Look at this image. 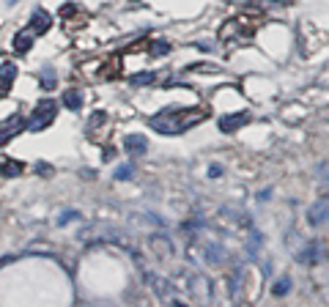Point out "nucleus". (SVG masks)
I'll list each match as a JSON object with an SVG mask.
<instances>
[{"label": "nucleus", "mask_w": 329, "mask_h": 307, "mask_svg": "<svg viewBox=\"0 0 329 307\" xmlns=\"http://www.w3.org/2000/svg\"><path fill=\"white\" fill-rule=\"evenodd\" d=\"M33 38H36V33L30 28L28 30H20V33L14 36V50H17L20 55H25L30 50V44H33Z\"/></svg>", "instance_id": "9d476101"}, {"label": "nucleus", "mask_w": 329, "mask_h": 307, "mask_svg": "<svg viewBox=\"0 0 329 307\" xmlns=\"http://www.w3.org/2000/svg\"><path fill=\"white\" fill-rule=\"evenodd\" d=\"M104 118H107V115H104V113H96V115L91 118V127H96V124H102Z\"/></svg>", "instance_id": "412c9836"}, {"label": "nucleus", "mask_w": 329, "mask_h": 307, "mask_svg": "<svg viewBox=\"0 0 329 307\" xmlns=\"http://www.w3.org/2000/svg\"><path fill=\"white\" fill-rule=\"evenodd\" d=\"M124 148H126V154H132V156H143L148 151V140L143 135H126L124 137Z\"/></svg>", "instance_id": "1a4fd4ad"}, {"label": "nucleus", "mask_w": 329, "mask_h": 307, "mask_svg": "<svg viewBox=\"0 0 329 307\" xmlns=\"http://www.w3.org/2000/svg\"><path fill=\"white\" fill-rule=\"evenodd\" d=\"M250 113L247 110H242V113H236V115H225V118H220V132H225V135H230V132H236V129H242L244 124H250Z\"/></svg>", "instance_id": "20e7f679"}, {"label": "nucleus", "mask_w": 329, "mask_h": 307, "mask_svg": "<svg viewBox=\"0 0 329 307\" xmlns=\"http://www.w3.org/2000/svg\"><path fill=\"white\" fill-rule=\"evenodd\" d=\"M55 115H58V105H55V99H42L36 105L33 115H30V121L25 124V129L28 132H42V129H47L55 121Z\"/></svg>", "instance_id": "f03ea898"}, {"label": "nucleus", "mask_w": 329, "mask_h": 307, "mask_svg": "<svg viewBox=\"0 0 329 307\" xmlns=\"http://www.w3.org/2000/svg\"><path fill=\"white\" fill-rule=\"evenodd\" d=\"M154 80H157V74H154V72H138V74H132V77H129V83H132V85H151Z\"/></svg>", "instance_id": "4468645a"}, {"label": "nucleus", "mask_w": 329, "mask_h": 307, "mask_svg": "<svg viewBox=\"0 0 329 307\" xmlns=\"http://www.w3.org/2000/svg\"><path fill=\"white\" fill-rule=\"evenodd\" d=\"M167 52H170V44L157 42V47H154V55H167Z\"/></svg>", "instance_id": "aec40b11"}, {"label": "nucleus", "mask_w": 329, "mask_h": 307, "mask_svg": "<svg viewBox=\"0 0 329 307\" xmlns=\"http://www.w3.org/2000/svg\"><path fill=\"white\" fill-rule=\"evenodd\" d=\"M25 129V121H22V115H14V118H9V121L0 127V146L3 143H9V140L14 137V135H20V132Z\"/></svg>", "instance_id": "0eeeda50"}, {"label": "nucleus", "mask_w": 329, "mask_h": 307, "mask_svg": "<svg viewBox=\"0 0 329 307\" xmlns=\"http://www.w3.org/2000/svg\"><path fill=\"white\" fill-rule=\"evenodd\" d=\"M321 258H324V247H321L318 241H310L304 250H299V253H296V261H299L302 266H316Z\"/></svg>", "instance_id": "7ed1b4c3"}, {"label": "nucleus", "mask_w": 329, "mask_h": 307, "mask_svg": "<svg viewBox=\"0 0 329 307\" xmlns=\"http://www.w3.org/2000/svg\"><path fill=\"white\" fill-rule=\"evenodd\" d=\"M220 176H222V165L211 162V165H208V178H220Z\"/></svg>", "instance_id": "6ab92c4d"}, {"label": "nucleus", "mask_w": 329, "mask_h": 307, "mask_svg": "<svg viewBox=\"0 0 329 307\" xmlns=\"http://www.w3.org/2000/svg\"><path fill=\"white\" fill-rule=\"evenodd\" d=\"M50 25H52V17H50L44 9H36L33 14H30V30H33L36 36L47 33V30H50Z\"/></svg>", "instance_id": "6e6552de"}, {"label": "nucleus", "mask_w": 329, "mask_h": 307, "mask_svg": "<svg viewBox=\"0 0 329 307\" xmlns=\"http://www.w3.org/2000/svg\"><path fill=\"white\" fill-rule=\"evenodd\" d=\"M0 176H3V178H17V176H22V162H11V159L0 162Z\"/></svg>", "instance_id": "9b49d317"}, {"label": "nucleus", "mask_w": 329, "mask_h": 307, "mask_svg": "<svg viewBox=\"0 0 329 307\" xmlns=\"http://www.w3.org/2000/svg\"><path fill=\"white\" fill-rule=\"evenodd\" d=\"M71 219H80V211H74V209H71V211H63V214H61V219H58V225L63 228V225H69Z\"/></svg>", "instance_id": "a211bd4d"}, {"label": "nucleus", "mask_w": 329, "mask_h": 307, "mask_svg": "<svg viewBox=\"0 0 329 307\" xmlns=\"http://www.w3.org/2000/svg\"><path fill=\"white\" fill-rule=\"evenodd\" d=\"M288 291H291V277H280L275 285H272V294L275 296H288Z\"/></svg>", "instance_id": "2eb2a0df"}, {"label": "nucleus", "mask_w": 329, "mask_h": 307, "mask_svg": "<svg viewBox=\"0 0 329 307\" xmlns=\"http://www.w3.org/2000/svg\"><path fill=\"white\" fill-rule=\"evenodd\" d=\"M14 77H17V64H11V60H3V64H0V99L9 93Z\"/></svg>", "instance_id": "423d86ee"}, {"label": "nucleus", "mask_w": 329, "mask_h": 307, "mask_svg": "<svg viewBox=\"0 0 329 307\" xmlns=\"http://www.w3.org/2000/svg\"><path fill=\"white\" fill-rule=\"evenodd\" d=\"M329 219V200L321 198L318 203H313V206L307 209V222L310 225H324Z\"/></svg>", "instance_id": "39448f33"}, {"label": "nucleus", "mask_w": 329, "mask_h": 307, "mask_svg": "<svg viewBox=\"0 0 329 307\" xmlns=\"http://www.w3.org/2000/svg\"><path fill=\"white\" fill-rule=\"evenodd\" d=\"M206 258H208V263H220L222 261V247L220 244H211V247L206 250Z\"/></svg>", "instance_id": "f3484780"}, {"label": "nucleus", "mask_w": 329, "mask_h": 307, "mask_svg": "<svg viewBox=\"0 0 329 307\" xmlns=\"http://www.w3.org/2000/svg\"><path fill=\"white\" fill-rule=\"evenodd\" d=\"M63 107L77 113V110L83 107V93H80V91H66V93H63Z\"/></svg>", "instance_id": "ddd939ff"}, {"label": "nucleus", "mask_w": 329, "mask_h": 307, "mask_svg": "<svg viewBox=\"0 0 329 307\" xmlns=\"http://www.w3.org/2000/svg\"><path fill=\"white\" fill-rule=\"evenodd\" d=\"M132 176H134V165L126 162V165H118V168H115V178L118 181H129Z\"/></svg>", "instance_id": "dca6fc26"}, {"label": "nucleus", "mask_w": 329, "mask_h": 307, "mask_svg": "<svg viewBox=\"0 0 329 307\" xmlns=\"http://www.w3.org/2000/svg\"><path fill=\"white\" fill-rule=\"evenodd\" d=\"M38 83H42V88H44V91H52V88H55V83H58V74H55V69L44 66L42 72H38Z\"/></svg>", "instance_id": "f8f14e48"}, {"label": "nucleus", "mask_w": 329, "mask_h": 307, "mask_svg": "<svg viewBox=\"0 0 329 307\" xmlns=\"http://www.w3.org/2000/svg\"><path fill=\"white\" fill-rule=\"evenodd\" d=\"M208 118V110L203 107H165L157 115H151V129L159 135H184L187 129L198 127Z\"/></svg>", "instance_id": "f257e3e1"}]
</instances>
